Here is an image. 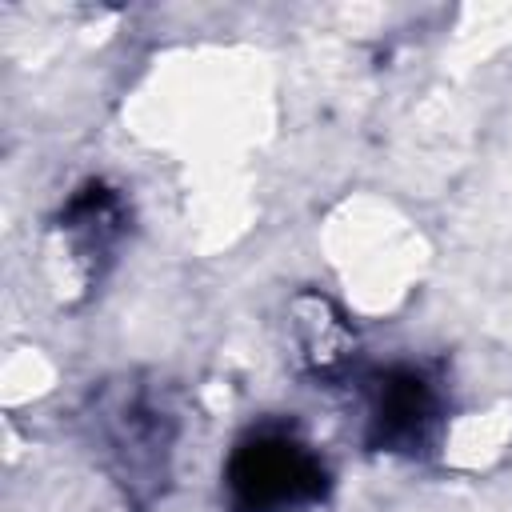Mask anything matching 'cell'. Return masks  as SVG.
Returning <instances> with one entry per match:
<instances>
[{
    "mask_svg": "<svg viewBox=\"0 0 512 512\" xmlns=\"http://www.w3.org/2000/svg\"><path fill=\"white\" fill-rule=\"evenodd\" d=\"M328 488L316 452L288 432H256L236 444L228 460L232 512H300Z\"/></svg>",
    "mask_w": 512,
    "mask_h": 512,
    "instance_id": "1",
    "label": "cell"
},
{
    "mask_svg": "<svg viewBox=\"0 0 512 512\" xmlns=\"http://www.w3.org/2000/svg\"><path fill=\"white\" fill-rule=\"evenodd\" d=\"M432 424H436V396L424 384V376L388 372L376 392V408H372L376 444L396 448V452H416V444L428 440Z\"/></svg>",
    "mask_w": 512,
    "mask_h": 512,
    "instance_id": "2",
    "label": "cell"
}]
</instances>
